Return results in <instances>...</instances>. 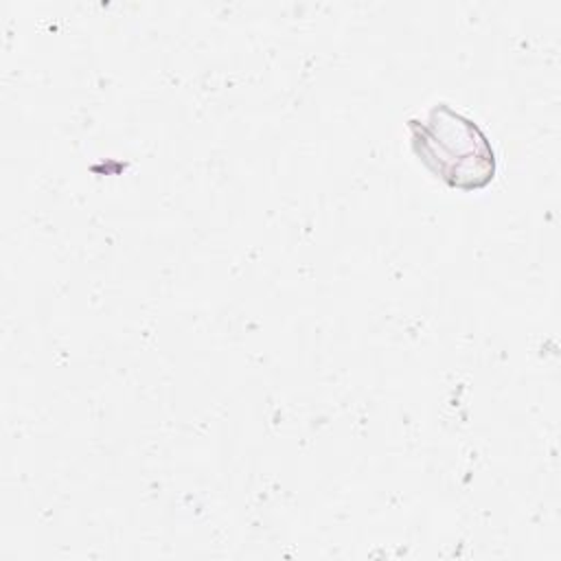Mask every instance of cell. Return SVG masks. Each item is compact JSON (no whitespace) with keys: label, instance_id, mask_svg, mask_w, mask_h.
I'll use <instances>...</instances> for the list:
<instances>
[{"label":"cell","instance_id":"obj_1","mask_svg":"<svg viewBox=\"0 0 561 561\" xmlns=\"http://www.w3.org/2000/svg\"><path fill=\"white\" fill-rule=\"evenodd\" d=\"M408 129L416 158L447 186L476 191L495 178L497 162L489 136L451 105H432L425 118H410Z\"/></svg>","mask_w":561,"mask_h":561}]
</instances>
